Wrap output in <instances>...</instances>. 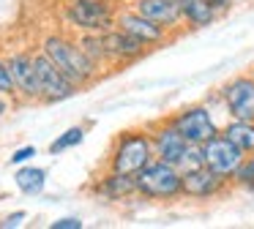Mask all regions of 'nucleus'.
I'll use <instances>...</instances> for the list:
<instances>
[{"label":"nucleus","mask_w":254,"mask_h":229,"mask_svg":"<svg viewBox=\"0 0 254 229\" xmlns=\"http://www.w3.org/2000/svg\"><path fill=\"white\" fill-rule=\"evenodd\" d=\"M156 158L153 142H150V131L145 128H128L115 136L112 142L110 158H107V169H115L123 174H137Z\"/></svg>","instance_id":"obj_2"},{"label":"nucleus","mask_w":254,"mask_h":229,"mask_svg":"<svg viewBox=\"0 0 254 229\" xmlns=\"http://www.w3.org/2000/svg\"><path fill=\"white\" fill-rule=\"evenodd\" d=\"M8 112H11V96H6V93H0V120L6 117Z\"/></svg>","instance_id":"obj_28"},{"label":"nucleus","mask_w":254,"mask_h":229,"mask_svg":"<svg viewBox=\"0 0 254 229\" xmlns=\"http://www.w3.org/2000/svg\"><path fill=\"white\" fill-rule=\"evenodd\" d=\"M148 131H150V142H153L156 158L170 161V164L181 161V156L186 153L189 142H186V136L178 131V125L172 123L170 117H161V120H156V123H150Z\"/></svg>","instance_id":"obj_9"},{"label":"nucleus","mask_w":254,"mask_h":229,"mask_svg":"<svg viewBox=\"0 0 254 229\" xmlns=\"http://www.w3.org/2000/svg\"><path fill=\"white\" fill-rule=\"evenodd\" d=\"M90 191L104 202H128V199H134V196H139L134 174H123V172H115V169H107V172L90 185Z\"/></svg>","instance_id":"obj_15"},{"label":"nucleus","mask_w":254,"mask_h":229,"mask_svg":"<svg viewBox=\"0 0 254 229\" xmlns=\"http://www.w3.org/2000/svg\"><path fill=\"white\" fill-rule=\"evenodd\" d=\"M6 63H8V71H11L17 96H22L25 101H41V87H39L33 52H14L6 57Z\"/></svg>","instance_id":"obj_12"},{"label":"nucleus","mask_w":254,"mask_h":229,"mask_svg":"<svg viewBox=\"0 0 254 229\" xmlns=\"http://www.w3.org/2000/svg\"><path fill=\"white\" fill-rule=\"evenodd\" d=\"M202 156H205V167L208 169H213V172H219V174H224V177L232 180V174H235V169L241 167V161L246 158V153L238 150V147L219 131V134L210 136L202 145Z\"/></svg>","instance_id":"obj_10"},{"label":"nucleus","mask_w":254,"mask_h":229,"mask_svg":"<svg viewBox=\"0 0 254 229\" xmlns=\"http://www.w3.org/2000/svg\"><path fill=\"white\" fill-rule=\"evenodd\" d=\"M115 27L131 33V36L139 38L148 49L150 47H161L164 41H170V33H167L164 27L156 25V22H150L148 16H142L139 11H134L131 5H128V8H121L115 14Z\"/></svg>","instance_id":"obj_11"},{"label":"nucleus","mask_w":254,"mask_h":229,"mask_svg":"<svg viewBox=\"0 0 254 229\" xmlns=\"http://www.w3.org/2000/svg\"><path fill=\"white\" fill-rule=\"evenodd\" d=\"M208 3L216 8V14H219V16H224V14H230V11L235 8L238 0H208Z\"/></svg>","instance_id":"obj_27"},{"label":"nucleus","mask_w":254,"mask_h":229,"mask_svg":"<svg viewBox=\"0 0 254 229\" xmlns=\"http://www.w3.org/2000/svg\"><path fill=\"white\" fill-rule=\"evenodd\" d=\"M14 183L22 194L28 196H39L47 185V169L41 167H30V164H19V169L14 172Z\"/></svg>","instance_id":"obj_18"},{"label":"nucleus","mask_w":254,"mask_h":229,"mask_svg":"<svg viewBox=\"0 0 254 229\" xmlns=\"http://www.w3.org/2000/svg\"><path fill=\"white\" fill-rule=\"evenodd\" d=\"M170 120L178 125L189 145H205L210 136H216L221 131V123L216 120L213 109L208 101L202 104H189V107L178 109L175 114H170Z\"/></svg>","instance_id":"obj_4"},{"label":"nucleus","mask_w":254,"mask_h":229,"mask_svg":"<svg viewBox=\"0 0 254 229\" xmlns=\"http://www.w3.org/2000/svg\"><path fill=\"white\" fill-rule=\"evenodd\" d=\"M249 74H252V79H254V68H252V71H249Z\"/></svg>","instance_id":"obj_29"},{"label":"nucleus","mask_w":254,"mask_h":229,"mask_svg":"<svg viewBox=\"0 0 254 229\" xmlns=\"http://www.w3.org/2000/svg\"><path fill=\"white\" fill-rule=\"evenodd\" d=\"M28 218V213L25 210H17V213H8L6 218H0V229H14V227H19V224Z\"/></svg>","instance_id":"obj_25"},{"label":"nucleus","mask_w":254,"mask_h":229,"mask_svg":"<svg viewBox=\"0 0 254 229\" xmlns=\"http://www.w3.org/2000/svg\"><path fill=\"white\" fill-rule=\"evenodd\" d=\"M232 185L249 191V194H254V158L252 156H246L241 161V167L235 169V174H232Z\"/></svg>","instance_id":"obj_21"},{"label":"nucleus","mask_w":254,"mask_h":229,"mask_svg":"<svg viewBox=\"0 0 254 229\" xmlns=\"http://www.w3.org/2000/svg\"><path fill=\"white\" fill-rule=\"evenodd\" d=\"M199 167H205L202 145H189L186 153L181 156V161H178V169H181V172H189V169H199Z\"/></svg>","instance_id":"obj_22"},{"label":"nucleus","mask_w":254,"mask_h":229,"mask_svg":"<svg viewBox=\"0 0 254 229\" xmlns=\"http://www.w3.org/2000/svg\"><path fill=\"white\" fill-rule=\"evenodd\" d=\"M41 52H44L77 87L93 85L101 74V68L82 52V47H79L77 41H71V38H66V36H58V33L47 36L44 41H41Z\"/></svg>","instance_id":"obj_1"},{"label":"nucleus","mask_w":254,"mask_h":229,"mask_svg":"<svg viewBox=\"0 0 254 229\" xmlns=\"http://www.w3.org/2000/svg\"><path fill=\"white\" fill-rule=\"evenodd\" d=\"M230 185H232L230 177H224V174L213 172V169H208V167L183 172V196H186V199H194V202L216 199V196L227 194Z\"/></svg>","instance_id":"obj_8"},{"label":"nucleus","mask_w":254,"mask_h":229,"mask_svg":"<svg viewBox=\"0 0 254 229\" xmlns=\"http://www.w3.org/2000/svg\"><path fill=\"white\" fill-rule=\"evenodd\" d=\"M131 8L139 11L142 16H148L150 22L161 25L167 33H181L186 27L183 22V14H181V5L175 0H131Z\"/></svg>","instance_id":"obj_14"},{"label":"nucleus","mask_w":254,"mask_h":229,"mask_svg":"<svg viewBox=\"0 0 254 229\" xmlns=\"http://www.w3.org/2000/svg\"><path fill=\"white\" fill-rule=\"evenodd\" d=\"M77 44L82 47V52L88 55L90 60H93L99 68H104V65H110V57H107V47H104V36L101 33H82V36L77 38Z\"/></svg>","instance_id":"obj_19"},{"label":"nucleus","mask_w":254,"mask_h":229,"mask_svg":"<svg viewBox=\"0 0 254 229\" xmlns=\"http://www.w3.org/2000/svg\"><path fill=\"white\" fill-rule=\"evenodd\" d=\"M221 134L238 147L243 150L246 156L254 153V120H235V117H227L221 123Z\"/></svg>","instance_id":"obj_17"},{"label":"nucleus","mask_w":254,"mask_h":229,"mask_svg":"<svg viewBox=\"0 0 254 229\" xmlns=\"http://www.w3.org/2000/svg\"><path fill=\"white\" fill-rule=\"evenodd\" d=\"M175 3L181 5V14H183L186 27L199 30V27H210L216 19H219L216 8L208 3V0H175Z\"/></svg>","instance_id":"obj_16"},{"label":"nucleus","mask_w":254,"mask_h":229,"mask_svg":"<svg viewBox=\"0 0 254 229\" xmlns=\"http://www.w3.org/2000/svg\"><path fill=\"white\" fill-rule=\"evenodd\" d=\"M33 63H36V74H39V87H41V104H61L66 98L77 96L79 87L47 57L44 52H33Z\"/></svg>","instance_id":"obj_6"},{"label":"nucleus","mask_w":254,"mask_h":229,"mask_svg":"<svg viewBox=\"0 0 254 229\" xmlns=\"http://www.w3.org/2000/svg\"><path fill=\"white\" fill-rule=\"evenodd\" d=\"M0 93H6V96H17V87H14V79H11V71H8L6 60H0Z\"/></svg>","instance_id":"obj_23"},{"label":"nucleus","mask_w":254,"mask_h":229,"mask_svg":"<svg viewBox=\"0 0 254 229\" xmlns=\"http://www.w3.org/2000/svg\"><path fill=\"white\" fill-rule=\"evenodd\" d=\"M252 158H254V153H252Z\"/></svg>","instance_id":"obj_30"},{"label":"nucleus","mask_w":254,"mask_h":229,"mask_svg":"<svg viewBox=\"0 0 254 229\" xmlns=\"http://www.w3.org/2000/svg\"><path fill=\"white\" fill-rule=\"evenodd\" d=\"M137 194L148 202H175L183 199V172L178 164L153 158L145 169L134 174Z\"/></svg>","instance_id":"obj_3"},{"label":"nucleus","mask_w":254,"mask_h":229,"mask_svg":"<svg viewBox=\"0 0 254 229\" xmlns=\"http://www.w3.org/2000/svg\"><path fill=\"white\" fill-rule=\"evenodd\" d=\"M82 139H85V128H82V125H71V128L63 131V134L58 136V139L52 142V145H50V156H58V153L71 150V147L82 145Z\"/></svg>","instance_id":"obj_20"},{"label":"nucleus","mask_w":254,"mask_h":229,"mask_svg":"<svg viewBox=\"0 0 254 229\" xmlns=\"http://www.w3.org/2000/svg\"><path fill=\"white\" fill-rule=\"evenodd\" d=\"M219 101L227 117L254 120V79L252 74H238L219 87Z\"/></svg>","instance_id":"obj_7"},{"label":"nucleus","mask_w":254,"mask_h":229,"mask_svg":"<svg viewBox=\"0 0 254 229\" xmlns=\"http://www.w3.org/2000/svg\"><path fill=\"white\" fill-rule=\"evenodd\" d=\"M50 229H82V221H79V218H74V216H66V218L52 221Z\"/></svg>","instance_id":"obj_26"},{"label":"nucleus","mask_w":254,"mask_h":229,"mask_svg":"<svg viewBox=\"0 0 254 229\" xmlns=\"http://www.w3.org/2000/svg\"><path fill=\"white\" fill-rule=\"evenodd\" d=\"M118 8L110 0H68L66 22L79 33H104L115 27Z\"/></svg>","instance_id":"obj_5"},{"label":"nucleus","mask_w":254,"mask_h":229,"mask_svg":"<svg viewBox=\"0 0 254 229\" xmlns=\"http://www.w3.org/2000/svg\"><path fill=\"white\" fill-rule=\"evenodd\" d=\"M33 156H36V147L33 145H25V147H17V150L11 153V158H8V161H11L14 167H19V164H28Z\"/></svg>","instance_id":"obj_24"},{"label":"nucleus","mask_w":254,"mask_h":229,"mask_svg":"<svg viewBox=\"0 0 254 229\" xmlns=\"http://www.w3.org/2000/svg\"><path fill=\"white\" fill-rule=\"evenodd\" d=\"M104 36V47H107V57H110V65H128L137 63L148 47H145L139 38H134L131 33L121 30V27H110V30L101 33Z\"/></svg>","instance_id":"obj_13"}]
</instances>
